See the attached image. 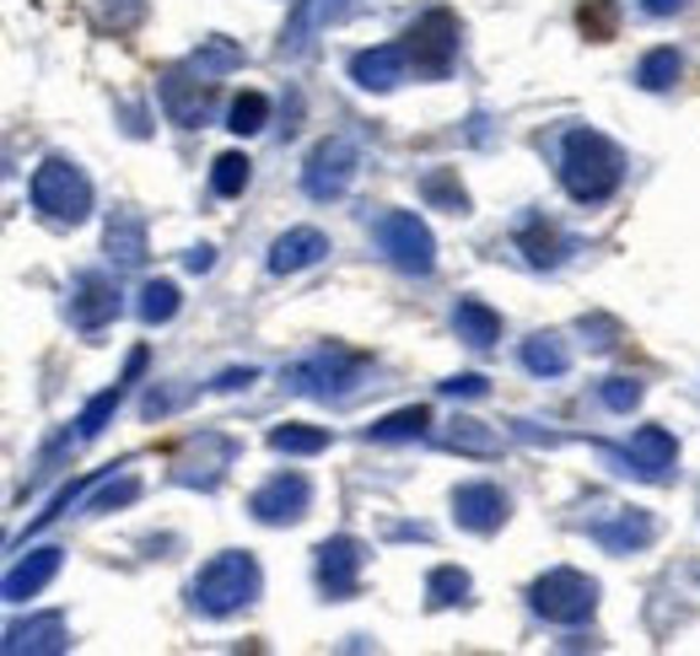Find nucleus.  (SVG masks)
<instances>
[{
    "instance_id": "1",
    "label": "nucleus",
    "mask_w": 700,
    "mask_h": 656,
    "mask_svg": "<svg viewBox=\"0 0 700 656\" xmlns=\"http://www.w3.org/2000/svg\"><path fill=\"white\" fill-rule=\"evenodd\" d=\"M620 178H626V162L598 130H571L566 135V145H560V183H566L571 200L598 205V200H609L620 189Z\"/></svg>"
},
{
    "instance_id": "2",
    "label": "nucleus",
    "mask_w": 700,
    "mask_h": 656,
    "mask_svg": "<svg viewBox=\"0 0 700 656\" xmlns=\"http://www.w3.org/2000/svg\"><path fill=\"white\" fill-rule=\"evenodd\" d=\"M264 592V576H259V559L243 549H227L216 554L206 571L194 576V608L200 614H210V619H227V614H238V608H248L253 597Z\"/></svg>"
},
{
    "instance_id": "3",
    "label": "nucleus",
    "mask_w": 700,
    "mask_h": 656,
    "mask_svg": "<svg viewBox=\"0 0 700 656\" xmlns=\"http://www.w3.org/2000/svg\"><path fill=\"white\" fill-rule=\"evenodd\" d=\"M33 205L43 210L49 221L76 226V221H87V215H92V183H87V173H81L76 162L49 157V162L33 173Z\"/></svg>"
},
{
    "instance_id": "4",
    "label": "nucleus",
    "mask_w": 700,
    "mask_h": 656,
    "mask_svg": "<svg viewBox=\"0 0 700 656\" xmlns=\"http://www.w3.org/2000/svg\"><path fill=\"white\" fill-rule=\"evenodd\" d=\"M372 232H378L383 253L404 275H431L437 270V242H431V232H426V221L416 210H383Z\"/></svg>"
},
{
    "instance_id": "5",
    "label": "nucleus",
    "mask_w": 700,
    "mask_h": 656,
    "mask_svg": "<svg viewBox=\"0 0 700 656\" xmlns=\"http://www.w3.org/2000/svg\"><path fill=\"white\" fill-rule=\"evenodd\" d=\"M528 597H533V608H539L550 624H582L588 614H593L598 587L582 576V571H550V576L533 582Z\"/></svg>"
},
{
    "instance_id": "6",
    "label": "nucleus",
    "mask_w": 700,
    "mask_h": 656,
    "mask_svg": "<svg viewBox=\"0 0 700 656\" xmlns=\"http://www.w3.org/2000/svg\"><path fill=\"white\" fill-rule=\"evenodd\" d=\"M404 49H410V70L416 75H448V65H453V54H458V17L442 11V6L426 11L410 28Z\"/></svg>"
},
{
    "instance_id": "7",
    "label": "nucleus",
    "mask_w": 700,
    "mask_h": 656,
    "mask_svg": "<svg viewBox=\"0 0 700 656\" xmlns=\"http://www.w3.org/2000/svg\"><path fill=\"white\" fill-rule=\"evenodd\" d=\"M361 355H346V350H318V355H308L297 372H291V387L297 393H313V398H323V404H340V398H350V387H356V377H361Z\"/></svg>"
},
{
    "instance_id": "8",
    "label": "nucleus",
    "mask_w": 700,
    "mask_h": 656,
    "mask_svg": "<svg viewBox=\"0 0 700 656\" xmlns=\"http://www.w3.org/2000/svg\"><path fill=\"white\" fill-rule=\"evenodd\" d=\"M603 457H609V463H626L620 474H641V480L663 484V480H673L679 447H673V436H668L663 425H641V431L630 436L626 452H609V447H603Z\"/></svg>"
},
{
    "instance_id": "9",
    "label": "nucleus",
    "mask_w": 700,
    "mask_h": 656,
    "mask_svg": "<svg viewBox=\"0 0 700 656\" xmlns=\"http://www.w3.org/2000/svg\"><path fill=\"white\" fill-rule=\"evenodd\" d=\"M350 178H356V145L350 140H323L302 168V189H308V200H340L350 189Z\"/></svg>"
},
{
    "instance_id": "10",
    "label": "nucleus",
    "mask_w": 700,
    "mask_h": 656,
    "mask_svg": "<svg viewBox=\"0 0 700 656\" xmlns=\"http://www.w3.org/2000/svg\"><path fill=\"white\" fill-rule=\"evenodd\" d=\"M308 506H313V484H308V474H276L264 490H253V501H248V512L259 522H270V527L302 522Z\"/></svg>"
},
{
    "instance_id": "11",
    "label": "nucleus",
    "mask_w": 700,
    "mask_h": 656,
    "mask_svg": "<svg viewBox=\"0 0 700 656\" xmlns=\"http://www.w3.org/2000/svg\"><path fill=\"white\" fill-rule=\"evenodd\" d=\"M361 544L356 538H329V544H318V587L329 592V597H350L356 582H361Z\"/></svg>"
},
{
    "instance_id": "12",
    "label": "nucleus",
    "mask_w": 700,
    "mask_h": 656,
    "mask_svg": "<svg viewBox=\"0 0 700 656\" xmlns=\"http://www.w3.org/2000/svg\"><path fill=\"white\" fill-rule=\"evenodd\" d=\"M453 517H458V527H469V533H496V527L507 522V495L486 480L458 484L453 490Z\"/></svg>"
},
{
    "instance_id": "13",
    "label": "nucleus",
    "mask_w": 700,
    "mask_h": 656,
    "mask_svg": "<svg viewBox=\"0 0 700 656\" xmlns=\"http://www.w3.org/2000/svg\"><path fill=\"white\" fill-rule=\"evenodd\" d=\"M113 312H119V285L108 275H81L70 285V323H76L81 334L103 329Z\"/></svg>"
},
{
    "instance_id": "14",
    "label": "nucleus",
    "mask_w": 700,
    "mask_h": 656,
    "mask_svg": "<svg viewBox=\"0 0 700 656\" xmlns=\"http://www.w3.org/2000/svg\"><path fill=\"white\" fill-rule=\"evenodd\" d=\"M210 87H216V81L194 75V70L162 75V108H168V119L183 124V130H194V124L206 119V108H210Z\"/></svg>"
},
{
    "instance_id": "15",
    "label": "nucleus",
    "mask_w": 700,
    "mask_h": 656,
    "mask_svg": "<svg viewBox=\"0 0 700 656\" xmlns=\"http://www.w3.org/2000/svg\"><path fill=\"white\" fill-rule=\"evenodd\" d=\"M350 75L367 92H388V87H399L410 75V49L404 43H378V49H367V54L350 60Z\"/></svg>"
},
{
    "instance_id": "16",
    "label": "nucleus",
    "mask_w": 700,
    "mask_h": 656,
    "mask_svg": "<svg viewBox=\"0 0 700 656\" xmlns=\"http://www.w3.org/2000/svg\"><path fill=\"white\" fill-rule=\"evenodd\" d=\"M140 366H146V350H136V355H130V366H124V377L113 382V387H103V393H98V398H92V404L81 410V420H76V431L66 436V447H81V442H92V436L103 431V420L113 415L119 404H124V387H130V382L140 377Z\"/></svg>"
},
{
    "instance_id": "17",
    "label": "nucleus",
    "mask_w": 700,
    "mask_h": 656,
    "mask_svg": "<svg viewBox=\"0 0 700 656\" xmlns=\"http://www.w3.org/2000/svg\"><path fill=\"white\" fill-rule=\"evenodd\" d=\"M652 533H658V522L647 517V512H614L609 522H593V538L603 544L609 554H630V549H647L652 544Z\"/></svg>"
},
{
    "instance_id": "18",
    "label": "nucleus",
    "mask_w": 700,
    "mask_h": 656,
    "mask_svg": "<svg viewBox=\"0 0 700 656\" xmlns=\"http://www.w3.org/2000/svg\"><path fill=\"white\" fill-rule=\"evenodd\" d=\"M323 253H329V238H323L318 226H297V232L276 238V248H270V270H276V275H297V270L318 264Z\"/></svg>"
},
{
    "instance_id": "19",
    "label": "nucleus",
    "mask_w": 700,
    "mask_h": 656,
    "mask_svg": "<svg viewBox=\"0 0 700 656\" xmlns=\"http://www.w3.org/2000/svg\"><path fill=\"white\" fill-rule=\"evenodd\" d=\"M54 576H60V549H38V554H28L22 565L6 571V597H11V603H28V597H38Z\"/></svg>"
},
{
    "instance_id": "20",
    "label": "nucleus",
    "mask_w": 700,
    "mask_h": 656,
    "mask_svg": "<svg viewBox=\"0 0 700 656\" xmlns=\"http://www.w3.org/2000/svg\"><path fill=\"white\" fill-rule=\"evenodd\" d=\"M453 329H458V340H463V345H474V350H490L496 340H501V317H496L480 296H458Z\"/></svg>"
},
{
    "instance_id": "21",
    "label": "nucleus",
    "mask_w": 700,
    "mask_h": 656,
    "mask_svg": "<svg viewBox=\"0 0 700 656\" xmlns=\"http://www.w3.org/2000/svg\"><path fill=\"white\" fill-rule=\"evenodd\" d=\"M6 652H66V619L60 614H43V619L11 624L6 629Z\"/></svg>"
},
{
    "instance_id": "22",
    "label": "nucleus",
    "mask_w": 700,
    "mask_h": 656,
    "mask_svg": "<svg viewBox=\"0 0 700 656\" xmlns=\"http://www.w3.org/2000/svg\"><path fill=\"white\" fill-rule=\"evenodd\" d=\"M108 259H119V264H140L146 259V221H140L136 210H113V221H108Z\"/></svg>"
},
{
    "instance_id": "23",
    "label": "nucleus",
    "mask_w": 700,
    "mask_h": 656,
    "mask_svg": "<svg viewBox=\"0 0 700 656\" xmlns=\"http://www.w3.org/2000/svg\"><path fill=\"white\" fill-rule=\"evenodd\" d=\"M523 366L533 377H566L571 372V350H566L560 334H533L523 345Z\"/></svg>"
},
{
    "instance_id": "24",
    "label": "nucleus",
    "mask_w": 700,
    "mask_h": 656,
    "mask_svg": "<svg viewBox=\"0 0 700 656\" xmlns=\"http://www.w3.org/2000/svg\"><path fill=\"white\" fill-rule=\"evenodd\" d=\"M518 242H523V253H528V259H533V264H544V270H556L560 259H566V248H571V242L560 238V232L550 226V221H539V215H528V221H523V232H518Z\"/></svg>"
},
{
    "instance_id": "25",
    "label": "nucleus",
    "mask_w": 700,
    "mask_h": 656,
    "mask_svg": "<svg viewBox=\"0 0 700 656\" xmlns=\"http://www.w3.org/2000/svg\"><path fill=\"white\" fill-rule=\"evenodd\" d=\"M577 28H582L588 43L620 38V6H614V0H582V6H577Z\"/></svg>"
},
{
    "instance_id": "26",
    "label": "nucleus",
    "mask_w": 700,
    "mask_h": 656,
    "mask_svg": "<svg viewBox=\"0 0 700 656\" xmlns=\"http://www.w3.org/2000/svg\"><path fill=\"white\" fill-rule=\"evenodd\" d=\"M243 65V49L238 43H227V38H206V49L189 60V70L194 75H206V81H221L227 70H238Z\"/></svg>"
},
{
    "instance_id": "27",
    "label": "nucleus",
    "mask_w": 700,
    "mask_h": 656,
    "mask_svg": "<svg viewBox=\"0 0 700 656\" xmlns=\"http://www.w3.org/2000/svg\"><path fill=\"white\" fill-rule=\"evenodd\" d=\"M453 452H474V457H496L501 452V436L490 431V425H480V420H453V431L442 436Z\"/></svg>"
},
{
    "instance_id": "28",
    "label": "nucleus",
    "mask_w": 700,
    "mask_h": 656,
    "mask_svg": "<svg viewBox=\"0 0 700 656\" xmlns=\"http://www.w3.org/2000/svg\"><path fill=\"white\" fill-rule=\"evenodd\" d=\"M270 447L291 452V457H313L329 447V431L323 425H280V431H270Z\"/></svg>"
},
{
    "instance_id": "29",
    "label": "nucleus",
    "mask_w": 700,
    "mask_h": 656,
    "mask_svg": "<svg viewBox=\"0 0 700 656\" xmlns=\"http://www.w3.org/2000/svg\"><path fill=\"white\" fill-rule=\"evenodd\" d=\"M426 425H431V410L416 404V410H399V415L378 420L367 436H372V442H410V436H426Z\"/></svg>"
},
{
    "instance_id": "30",
    "label": "nucleus",
    "mask_w": 700,
    "mask_h": 656,
    "mask_svg": "<svg viewBox=\"0 0 700 656\" xmlns=\"http://www.w3.org/2000/svg\"><path fill=\"white\" fill-rule=\"evenodd\" d=\"M679 70H684V65H679V54H673V49H652V54L636 65V81H641L647 92H668V87L679 81Z\"/></svg>"
},
{
    "instance_id": "31",
    "label": "nucleus",
    "mask_w": 700,
    "mask_h": 656,
    "mask_svg": "<svg viewBox=\"0 0 700 656\" xmlns=\"http://www.w3.org/2000/svg\"><path fill=\"white\" fill-rule=\"evenodd\" d=\"M264 119H270V98L264 92H238L232 98V113H227V130L253 135V130H264Z\"/></svg>"
},
{
    "instance_id": "32",
    "label": "nucleus",
    "mask_w": 700,
    "mask_h": 656,
    "mask_svg": "<svg viewBox=\"0 0 700 656\" xmlns=\"http://www.w3.org/2000/svg\"><path fill=\"white\" fill-rule=\"evenodd\" d=\"M248 162L243 151H227V157H216V173H210V189L221 194V200H232V194H243L248 189Z\"/></svg>"
},
{
    "instance_id": "33",
    "label": "nucleus",
    "mask_w": 700,
    "mask_h": 656,
    "mask_svg": "<svg viewBox=\"0 0 700 656\" xmlns=\"http://www.w3.org/2000/svg\"><path fill=\"white\" fill-rule=\"evenodd\" d=\"M426 597H431V608H453V603H463V597H469V576H463L458 565H442V571H431Z\"/></svg>"
},
{
    "instance_id": "34",
    "label": "nucleus",
    "mask_w": 700,
    "mask_h": 656,
    "mask_svg": "<svg viewBox=\"0 0 700 656\" xmlns=\"http://www.w3.org/2000/svg\"><path fill=\"white\" fill-rule=\"evenodd\" d=\"M178 312V285L173 280H151L140 291V323H168Z\"/></svg>"
},
{
    "instance_id": "35",
    "label": "nucleus",
    "mask_w": 700,
    "mask_h": 656,
    "mask_svg": "<svg viewBox=\"0 0 700 656\" xmlns=\"http://www.w3.org/2000/svg\"><path fill=\"white\" fill-rule=\"evenodd\" d=\"M420 194L431 200L437 210H453V215H463L469 210V200H463V183H458V173H431L426 183H420Z\"/></svg>"
},
{
    "instance_id": "36",
    "label": "nucleus",
    "mask_w": 700,
    "mask_h": 656,
    "mask_svg": "<svg viewBox=\"0 0 700 656\" xmlns=\"http://www.w3.org/2000/svg\"><path fill=\"white\" fill-rule=\"evenodd\" d=\"M136 495H140V480H136V474H124L119 484H103V490L92 495V512H113V506H130Z\"/></svg>"
},
{
    "instance_id": "37",
    "label": "nucleus",
    "mask_w": 700,
    "mask_h": 656,
    "mask_svg": "<svg viewBox=\"0 0 700 656\" xmlns=\"http://www.w3.org/2000/svg\"><path fill=\"white\" fill-rule=\"evenodd\" d=\"M603 404H609L614 415H626V410H636V404H641V382H630V377H609V382H603Z\"/></svg>"
},
{
    "instance_id": "38",
    "label": "nucleus",
    "mask_w": 700,
    "mask_h": 656,
    "mask_svg": "<svg viewBox=\"0 0 700 656\" xmlns=\"http://www.w3.org/2000/svg\"><path fill=\"white\" fill-rule=\"evenodd\" d=\"M442 393H448V398H486L490 382L474 377V372H463V377H448V382H442Z\"/></svg>"
},
{
    "instance_id": "39",
    "label": "nucleus",
    "mask_w": 700,
    "mask_h": 656,
    "mask_svg": "<svg viewBox=\"0 0 700 656\" xmlns=\"http://www.w3.org/2000/svg\"><path fill=\"white\" fill-rule=\"evenodd\" d=\"M253 377H259L253 366H243V372H221V382H216V387H221V393H238V387H248Z\"/></svg>"
},
{
    "instance_id": "40",
    "label": "nucleus",
    "mask_w": 700,
    "mask_h": 656,
    "mask_svg": "<svg viewBox=\"0 0 700 656\" xmlns=\"http://www.w3.org/2000/svg\"><path fill=\"white\" fill-rule=\"evenodd\" d=\"M183 264H189V270H194V275H200V270H210V264H216V253H210V248H194V253H189V259H183Z\"/></svg>"
},
{
    "instance_id": "41",
    "label": "nucleus",
    "mask_w": 700,
    "mask_h": 656,
    "mask_svg": "<svg viewBox=\"0 0 700 656\" xmlns=\"http://www.w3.org/2000/svg\"><path fill=\"white\" fill-rule=\"evenodd\" d=\"M641 6H647V11H652V17H668V11H679V6H684V0H641Z\"/></svg>"
}]
</instances>
